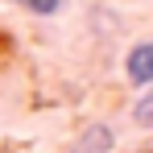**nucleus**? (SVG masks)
<instances>
[{
	"label": "nucleus",
	"mask_w": 153,
	"mask_h": 153,
	"mask_svg": "<svg viewBox=\"0 0 153 153\" xmlns=\"http://www.w3.org/2000/svg\"><path fill=\"white\" fill-rule=\"evenodd\" d=\"M124 75L132 87H153V42H137L124 58Z\"/></svg>",
	"instance_id": "1"
},
{
	"label": "nucleus",
	"mask_w": 153,
	"mask_h": 153,
	"mask_svg": "<svg viewBox=\"0 0 153 153\" xmlns=\"http://www.w3.org/2000/svg\"><path fill=\"white\" fill-rule=\"evenodd\" d=\"M132 120H137L141 128H149V132H153V87H149L137 103H132Z\"/></svg>",
	"instance_id": "3"
},
{
	"label": "nucleus",
	"mask_w": 153,
	"mask_h": 153,
	"mask_svg": "<svg viewBox=\"0 0 153 153\" xmlns=\"http://www.w3.org/2000/svg\"><path fill=\"white\" fill-rule=\"evenodd\" d=\"M112 145H116V128L103 124V120H95V124H87L79 132V141L66 153H112Z\"/></svg>",
	"instance_id": "2"
},
{
	"label": "nucleus",
	"mask_w": 153,
	"mask_h": 153,
	"mask_svg": "<svg viewBox=\"0 0 153 153\" xmlns=\"http://www.w3.org/2000/svg\"><path fill=\"white\" fill-rule=\"evenodd\" d=\"M21 8H29V13H37V17H54L58 8H62V0H17Z\"/></svg>",
	"instance_id": "4"
}]
</instances>
